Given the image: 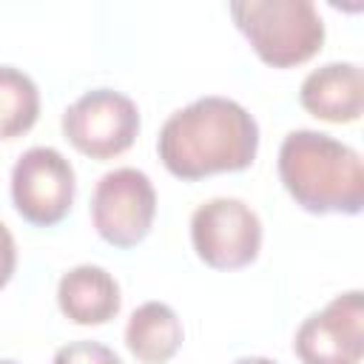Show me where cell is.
Instances as JSON below:
<instances>
[{
	"label": "cell",
	"mask_w": 364,
	"mask_h": 364,
	"mask_svg": "<svg viewBox=\"0 0 364 364\" xmlns=\"http://www.w3.org/2000/svg\"><path fill=\"white\" fill-rule=\"evenodd\" d=\"M156 151L168 173L185 182L236 173L256 159L259 125L236 100L199 97L165 119Z\"/></svg>",
	"instance_id": "6da1fadb"
},
{
	"label": "cell",
	"mask_w": 364,
	"mask_h": 364,
	"mask_svg": "<svg viewBox=\"0 0 364 364\" xmlns=\"http://www.w3.org/2000/svg\"><path fill=\"white\" fill-rule=\"evenodd\" d=\"M279 179L307 213L355 216L364 205V165L355 148L330 134L299 128L282 139Z\"/></svg>",
	"instance_id": "7a4b0ae2"
},
{
	"label": "cell",
	"mask_w": 364,
	"mask_h": 364,
	"mask_svg": "<svg viewBox=\"0 0 364 364\" xmlns=\"http://www.w3.org/2000/svg\"><path fill=\"white\" fill-rule=\"evenodd\" d=\"M230 17L273 68L301 65L324 46V20L310 0H242L230 3Z\"/></svg>",
	"instance_id": "3957f363"
},
{
	"label": "cell",
	"mask_w": 364,
	"mask_h": 364,
	"mask_svg": "<svg viewBox=\"0 0 364 364\" xmlns=\"http://www.w3.org/2000/svg\"><path fill=\"white\" fill-rule=\"evenodd\" d=\"M196 256L213 270H236L256 262L262 250V219L236 196H213L191 216Z\"/></svg>",
	"instance_id": "277c9868"
},
{
	"label": "cell",
	"mask_w": 364,
	"mask_h": 364,
	"mask_svg": "<svg viewBox=\"0 0 364 364\" xmlns=\"http://www.w3.org/2000/svg\"><path fill=\"white\" fill-rule=\"evenodd\" d=\"M139 125L136 102L114 88H91L63 114L65 139L91 159H111L128 151Z\"/></svg>",
	"instance_id": "5b68a950"
},
{
	"label": "cell",
	"mask_w": 364,
	"mask_h": 364,
	"mask_svg": "<svg viewBox=\"0 0 364 364\" xmlns=\"http://www.w3.org/2000/svg\"><path fill=\"white\" fill-rule=\"evenodd\" d=\"M156 216V191L148 173L136 168H114L100 176L91 196V222L114 247L139 245Z\"/></svg>",
	"instance_id": "8992f818"
},
{
	"label": "cell",
	"mask_w": 364,
	"mask_h": 364,
	"mask_svg": "<svg viewBox=\"0 0 364 364\" xmlns=\"http://www.w3.org/2000/svg\"><path fill=\"white\" fill-rule=\"evenodd\" d=\"M74 168L57 148H28L11 168V202L28 225L51 228L63 222L74 205Z\"/></svg>",
	"instance_id": "52a82bcc"
},
{
	"label": "cell",
	"mask_w": 364,
	"mask_h": 364,
	"mask_svg": "<svg viewBox=\"0 0 364 364\" xmlns=\"http://www.w3.org/2000/svg\"><path fill=\"white\" fill-rule=\"evenodd\" d=\"M301 364H361L364 355V299L361 290L336 296L310 313L293 338Z\"/></svg>",
	"instance_id": "ba28073f"
},
{
	"label": "cell",
	"mask_w": 364,
	"mask_h": 364,
	"mask_svg": "<svg viewBox=\"0 0 364 364\" xmlns=\"http://www.w3.org/2000/svg\"><path fill=\"white\" fill-rule=\"evenodd\" d=\"M307 114L324 122H355L364 111V77L355 63H327L313 68L299 91Z\"/></svg>",
	"instance_id": "9c48e42d"
},
{
	"label": "cell",
	"mask_w": 364,
	"mask_h": 364,
	"mask_svg": "<svg viewBox=\"0 0 364 364\" xmlns=\"http://www.w3.org/2000/svg\"><path fill=\"white\" fill-rule=\"evenodd\" d=\"M57 304L68 321L94 327V324L111 321L119 313L122 296H119L117 279L105 267L77 264L68 273H63L57 284Z\"/></svg>",
	"instance_id": "30bf717a"
},
{
	"label": "cell",
	"mask_w": 364,
	"mask_h": 364,
	"mask_svg": "<svg viewBox=\"0 0 364 364\" xmlns=\"http://www.w3.org/2000/svg\"><path fill=\"white\" fill-rule=\"evenodd\" d=\"M185 330L179 316L165 301L139 304L125 324V347L142 364H165L182 347Z\"/></svg>",
	"instance_id": "8fae6325"
},
{
	"label": "cell",
	"mask_w": 364,
	"mask_h": 364,
	"mask_svg": "<svg viewBox=\"0 0 364 364\" xmlns=\"http://www.w3.org/2000/svg\"><path fill=\"white\" fill-rule=\"evenodd\" d=\"M40 117V91L34 80L14 68L0 65V139L26 134Z\"/></svg>",
	"instance_id": "7c38bea8"
},
{
	"label": "cell",
	"mask_w": 364,
	"mask_h": 364,
	"mask_svg": "<svg viewBox=\"0 0 364 364\" xmlns=\"http://www.w3.org/2000/svg\"><path fill=\"white\" fill-rule=\"evenodd\" d=\"M51 364H122L119 355L100 341H71L54 353Z\"/></svg>",
	"instance_id": "4fadbf2b"
},
{
	"label": "cell",
	"mask_w": 364,
	"mask_h": 364,
	"mask_svg": "<svg viewBox=\"0 0 364 364\" xmlns=\"http://www.w3.org/2000/svg\"><path fill=\"white\" fill-rule=\"evenodd\" d=\"M14 267H17V245H14L11 230L0 222V290L11 282Z\"/></svg>",
	"instance_id": "5bb4252c"
},
{
	"label": "cell",
	"mask_w": 364,
	"mask_h": 364,
	"mask_svg": "<svg viewBox=\"0 0 364 364\" xmlns=\"http://www.w3.org/2000/svg\"><path fill=\"white\" fill-rule=\"evenodd\" d=\"M233 364H279V361L264 358V355H245V358H236Z\"/></svg>",
	"instance_id": "9a60e30c"
},
{
	"label": "cell",
	"mask_w": 364,
	"mask_h": 364,
	"mask_svg": "<svg viewBox=\"0 0 364 364\" xmlns=\"http://www.w3.org/2000/svg\"><path fill=\"white\" fill-rule=\"evenodd\" d=\"M0 364H17V361H9V358H3V361H0Z\"/></svg>",
	"instance_id": "2e32d148"
}]
</instances>
